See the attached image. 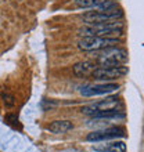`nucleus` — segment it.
<instances>
[{
    "mask_svg": "<svg viewBox=\"0 0 144 152\" xmlns=\"http://www.w3.org/2000/svg\"><path fill=\"white\" fill-rule=\"evenodd\" d=\"M82 36H100L108 39H118L123 35V24L120 21H108L100 24H90L79 29Z\"/></svg>",
    "mask_w": 144,
    "mask_h": 152,
    "instance_id": "1",
    "label": "nucleus"
},
{
    "mask_svg": "<svg viewBox=\"0 0 144 152\" xmlns=\"http://www.w3.org/2000/svg\"><path fill=\"white\" fill-rule=\"evenodd\" d=\"M96 56V61L100 66H118V65H123L128 61V51L125 48L120 47H108L98 50Z\"/></svg>",
    "mask_w": 144,
    "mask_h": 152,
    "instance_id": "2",
    "label": "nucleus"
},
{
    "mask_svg": "<svg viewBox=\"0 0 144 152\" xmlns=\"http://www.w3.org/2000/svg\"><path fill=\"white\" fill-rule=\"evenodd\" d=\"M123 17V12L119 7H112L107 10H96V11L84 12L82 18L87 25L100 24V22H108V21H116Z\"/></svg>",
    "mask_w": 144,
    "mask_h": 152,
    "instance_id": "3",
    "label": "nucleus"
},
{
    "mask_svg": "<svg viewBox=\"0 0 144 152\" xmlns=\"http://www.w3.org/2000/svg\"><path fill=\"white\" fill-rule=\"evenodd\" d=\"M119 43L118 39H108V37L100 36H83L78 42V47L83 51H98L103 48L114 47Z\"/></svg>",
    "mask_w": 144,
    "mask_h": 152,
    "instance_id": "4",
    "label": "nucleus"
},
{
    "mask_svg": "<svg viewBox=\"0 0 144 152\" xmlns=\"http://www.w3.org/2000/svg\"><path fill=\"white\" fill-rule=\"evenodd\" d=\"M120 105L122 104H120L119 98H116V97H107L105 100L97 101L94 104L83 107V108L80 109V112L83 113V115H87L93 118L97 113L105 112V111H119Z\"/></svg>",
    "mask_w": 144,
    "mask_h": 152,
    "instance_id": "5",
    "label": "nucleus"
},
{
    "mask_svg": "<svg viewBox=\"0 0 144 152\" xmlns=\"http://www.w3.org/2000/svg\"><path fill=\"white\" fill-rule=\"evenodd\" d=\"M123 127L119 126H112V127H107V129H101V130H96V132L89 133L86 140L92 141V142H101V141H109V140H115V138H120L125 137Z\"/></svg>",
    "mask_w": 144,
    "mask_h": 152,
    "instance_id": "6",
    "label": "nucleus"
},
{
    "mask_svg": "<svg viewBox=\"0 0 144 152\" xmlns=\"http://www.w3.org/2000/svg\"><path fill=\"white\" fill-rule=\"evenodd\" d=\"M129 69L125 65H118V66H100L96 68L92 72V76L96 80H115L119 77H123L128 75Z\"/></svg>",
    "mask_w": 144,
    "mask_h": 152,
    "instance_id": "7",
    "label": "nucleus"
},
{
    "mask_svg": "<svg viewBox=\"0 0 144 152\" xmlns=\"http://www.w3.org/2000/svg\"><path fill=\"white\" fill-rule=\"evenodd\" d=\"M119 88V84L116 83H100V84H90L80 90V94L83 97H94V96H104L114 93Z\"/></svg>",
    "mask_w": 144,
    "mask_h": 152,
    "instance_id": "8",
    "label": "nucleus"
},
{
    "mask_svg": "<svg viewBox=\"0 0 144 152\" xmlns=\"http://www.w3.org/2000/svg\"><path fill=\"white\" fill-rule=\"evenodd\" d=\"M103 144L94 145L93 148L98 152H125L126 144L123 141H101Z\"/></svg>",
    "mask_w": 144,
    "mask_h": 152,
    "instance_id": "9",
    "label": "nucleus"
},
{
    "mask_svg": "<svg viewBox=\"0 0 144 152\" xmlns=\"http://www.w3.org/2000/svg\"><path fill=\"white\" fill-rule=\"evenodd\" d=\"M73 129V124L69 120H54L47 126L48 132L54 133V134H64Z\"/></svg>",
    "mask_w": 144,
    "mask_h": 152,
    "instance_id": "10",
    "label": "nucleus"
},
{
    "mask_svg": "<svg viewBox=\"0 0 144 152\" xmlns=\"http://www.w3.org/2000/svg\"><path fill=\"white\" fill-rule=\"evenodd\" d=\"M94 64H93L92 61H80V62H76L73 65V73L75 76L78 77H82V76H86L89 75L90 72L94 71Z\"/></svg>",
    "mask_w": 144,
    "mask_h": 152,
    "instance_id": "11",
    "label": "nucleus"
},
{
    "mask_svg": "<svg viewBox=\"0 0 144 152\" xmlns=\"http://www.w3.org/2000/svg\"><path fill=\"white\" fill-rule=\"evenodd\" d=\"M1 100H3V104L6 105V108H12L15 105V100H14V96H11L10 93H1Z\"/></svg>",
    "mask_w": 144,
    "mask_h": 152,
    "instance_id": "12",
    "label": "nucleus"
},
{
    "mask_svg": "<svg viewBox=\"0 0 144 152\" xmlns=\"http://www.w3.org/2000/svg\"><path fill=\"white\" fill-rule=\"evenodd\" d=\"M75 4L79 8H93L94 0H75Z\"/></svg>",
    "mask_w": 144,
    "mask_h": 152,
    "instance_id": "13",
    "label": "nucleus"
}]
</instances>
